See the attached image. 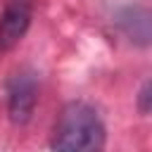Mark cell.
<instances>
[{
    "instance_id": "6da1fadb",
    "label": "cell",
    "mask_w": 152,
    "mask_h": 152,
    "mask_svg": "<svg viewBox=\"0 0 152 152\" xmlns=\"http://www.w3.org/2000/svg\"><path fill=\"white\" fill-rule=\"evenodd\" d=\"M104 145V124L88 102H69L52 133V152H100Z\"/></svg>"
},
{
    "instance_id": "7a4b0ae2",
    "label": "cell",
    "mask_w": 152,
    "mask_h": 152,
    "mask_svg": "<svg viewBox=\"0 0 152 152\" xmlns=\"http://www.w3.org/2000/svg\"><path fill=\"white\" fill-rule=\"evenodd\" d=\"M33 19V0H7L0 14V48L10 50L17 45Z\"/></svg>"
},
{
    "instance_id": "3957f363",
    "label": "cell",
    "mask_w": 152,
    "mask_h": 152,
    "mask_svg": "<svg viewBox=\"0 0 152 152\" xmlns=\"http://www.w3.org/2000/svg\"><path fill=\"white\" fill-rule=\"evenodd\" d=\"M7 109H10V119L14 124H26L33 114L36 100H38V83L33 78V74H17L10 81V90H7Z\"/></svg>"
},
{
    "instance_id": "277c9868",
    "label": "cell",
    "mask_w": 152,
    "mask_h": 152,
    "mask_svg": "<svg viewBox=\"0 0 152 152\" xmlns=\"http://www.w3.org/2000/svg\"><path fill=\"white\" fill-rule=\"evenodd\" d=\"M119 26L135 45H150L152 43V12L138 5L124 7L119 12Z\"/></svg>"
},
{
    "instance_id": "5b68a950",
    "label": "cell",
    "mask_w": 152,
    "mask_h": 152,
    "mask_svg": "<svg viewBox=\"0 0 152 152\" xmlns=\"http://www.w3.org/2000/svg\"><path fill=\"white\" fill-rule=\"evenodd\" d=\"M138 109L142 114H152V78L140 88L138 93Z\"/></svg>"
}]
</instances>
